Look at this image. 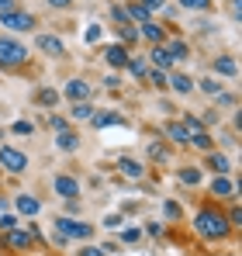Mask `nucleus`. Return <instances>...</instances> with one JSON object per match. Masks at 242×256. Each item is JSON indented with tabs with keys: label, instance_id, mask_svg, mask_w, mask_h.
Instances as JSON below:
<instances>
[{
	"label": "nucleus",
	"instance_id": "e433bc0d",
	"mask_svg": "<svg viewBox=\"0 0 242 256\" xmlns=\"http://www.w3.org/2000/svg\"><path fill=\"white\" fill-rule=\"evenodd\" d=\"M149 80H152V86H166V73H162V70H152Z\"/></svg>",
	"mask_w": 242,
	"mask_h": 256
},
{
	"label": "nucleus",
	"instance_id": "58836bf2",
	"mask_svg": "<svg viewBox=\"0 0 242 256\" xmlns=\"http://www.w3.org/2000/svg\"><path fill=\"white\" fill-rule=\"evenodd\" d=\"M138 236H142L138 228H124V232H121V239H124V242H138Z\"/></svg>",
	"mask_w": 242,
	"mask_h": 256
},
{
	"label": "nucleus",
	"instance_id": "9b49d317",
	"mask_svg": "<svg viewBox=\"0 0 242 256\" xmlns=\"http://www.w3.org/2000/svg\"><path fill=\"white\" fill-rule=\"evenodd\" d=\"M66 97H70V100H86V97H90V84L70 80V84H66Z\"/></svg>",
	"mask_w": 242,
	"mask_h": 256
},
{
	"label": "nucleus",
	"instance_id": "412c9836",
	"mask_svg": "<svg viewBox=\"0 0 242 256\" xmlns=\"http://www.w3.org/2000/svg\"><path fill=\"white\" fill-rule=\"evenodd\" d=\"M187 146H194V149H204V152H211V135H208V132H190V142H187Z\"/></svg>",
	"mask_w": 242,
	"mask_h": 256
},
{
	"label": "nucleus",
	"instance_id": "bb28decb",
	"mask_svg": "<svg viewBox=\"0 0 242 256\" xmlns=\"http://www.w3.org/2000/svg\"><path fill=\"white\" fill-rule=\"evenodd\" d=\"M118 35H121V42H138V28L135 24H121Z\"/></svg>",
	"mask_w": 242,
	"mask_h": 256
},
{
	"label": "nucleus",
	"instance_id": "9d476101",
	"mask_svg": "<svg viewBox=\"0 0 242 256\" xmlns=\"http://www.w3.org/2000/svg\"><path fill=\"white\" fill-rule=\"evenodd\" d=\"M7 246L10 250H28L32 246V236L21 232V228H7Z\"/></svg>",
	"mask_w": 242,
	"mask_h": 256
},
{
	"label": "nucleus",
	"instance_id": "b1692460",
	"mask_svg": "<svg viewBox=\"0 0 242 256\" xmlns=\"http://www.w3.org/2000/svg\"><path fill=\"white\" fill-rule=\"evenodd\" d=\"M124 70H128L132 76H146V73H149V66H146V59H128V62H124Z\"/></svg>",
	"mask_w": 242,
	"mask_h": 256
},
{
	"label": "nucleus",
	"instance_id": "ea45409f",
	"mask_svg": "<svg viewBox=\"0 0 242 256\" xmlns=\"http://www.w3.org/2000/svg\"><path fill=\"white\" fill-rule=\"evenodd\" d=\"M104 228H121V214H108L104 218Z\"/></svg>",
	"mask_w": 242,
	"mask_h": 256
},
{
	"label": "nucleus",
	"instance_id": "2f4dec72",
	"mask_svg": "<svg viewBox=\"0 0 242 256\" xmlns=\"http://www.w3.org/2000/svg\"><path fill=\"white\" fill-rule=\"evenodd\" d=\"M90 122H94V125H97V128H108V125H114L118 118H114V114H94Z\"/></svg>",
	"mask_w": 242,
	"mask_h": 256
},
{
	"label": "nucleus",
	"instance_id": "6e6552de",
	"mask_svg": "<svg viewBox=\"0 0 242 256\" xmlns=\"http://www.w3.org/2000/svg\"><path fill=\"white\" fill-rule=\"evenodd\" d=\"M211 194H218V198H232V194H236V184H232L225 173H214V180H211Z\"/></svg>",
	"mask_w": 242,
	"mask_h": 256
},
{
	"label": "nucleus",
	"instance_id": "dca6fc26",
	"mask_svg": "<svg viewBox=\"0 0 242 256\" xmlns=\"http://www.w3.org/2000/svg\"><path fill=\"white\" fill-rule=\"evenodd\" d=\"M14 204H18V212H21V214H38V208H42L32 194H18V201H14Z\"/></svg>",
	"mask_w": 242,
	"mask_h": 256
},
{
	"label": "nucleus",
	"instance_id": "7c9ffc66",
	"mask_svg": "<svg viewBox=\"0 0 242 256\" xmlns=\"http://www.w3.org/2000/svg\"><path fill=\"white\" fill-rule=\"evenodd\" d=\"M201 90L211 94V97H218V94H222V84H218V80H201Z\"/></svg>",
	"mask_w": 242,
	"mask_h": 256
},
{
	"label": "nucleus",
	"instance_id": "39448f33",
	"mask_svg": "<svg viewBox=\"0 0 242 256\" xmlns=\"http://www.w3.org/2000/svg\"><path fill=\"white\" fill-rule=\"evenodd\" d=\"M56 228L70 239H90V225L86 222H76V218H56Z\"/></svg>",
	"mask_w": 242,
	"mask_h": 256
},
{
	"label": "nucleus",
	"instance_id": "a878e982",
	"mask_svg": "<svg viewBox=\"0 0 242 256\" xmlns=\"http://www.w3.org/2000/svg\"><path fill=\"white\" fill-rule=\"evenodd\" d=\"M166 48H170V56H173V59H187V52H190L187 42H180V38H176V42H170Z\"/></svg>",
	"mask_w": 242,
	"mask_h": 256
},
{
	"label": "nucleus",
	"instance_id": "473e14b6",
	"mask_svg": "<svg viewBox=\"0 0 242 256\" xmlns=\"http://www.w3.org/2000/svg\"><path fill=\"white\" fill-rule=\"evenodd\" d=\"M180 4H184L187 10H208V4H211V0H180Z\"/></svg>",
	"mask_w": 242,
	"mask_h": 256
},
{
	"label": "nucleus",
	"instance_id": "5701e85b",
	"mask_svg": "<svg viewBox=\"0 0 242 256\" xmlns=\"http://www.w3.org/2000/svg\"><path fill=\"white\" fill-rule=\"evenodd\" d=\"M138 35H146V38H149V42H156V45L162 42V28H160V24H152V21H146V24H142V32H138Z\"/></svg>",
	"mask_w": 242,
	"mask_h": 256
},
{
	"label": "nucleus",
	"instance_id": "f3484780",
	"mask_svg": "<svg viewBox=\"0 0 242 256\" xmlns=\"http://www.w3.org/2000/svg\"><path fill=\"white\" fill-rule=\"evenodd\" d=\"M118 166H121V173H124V176H135V180H138V176L146 173V166H142L138 160H132V156H124V160H121Z\"/></svg>",
	"mask_w": 242,
	"mask_h": 256
},
{
	"label": "nucleus",
	"instance_id": "a18cd8bd",
	"mask_svg": "<svg viewBox=\"0 0 242 256\" xmlns=\"http://www.w3.org/2000/svg\"><path fill=\"white\" fill-rule=\"evenodd\" d=\"M70 4H73V0H48V7H59V10H62V7H70Z\"/></svg>",
	"mask_w": 242,
	"mask_h": 256
},
{
	"label": "nucleus",
	"instance_id": "72a5a7b5",
	"mask_svg": "<svg viewBox=\"0 0 242 256\" xmlns=\"http://www.w3.org/2000/svg\"><path fill=\"white\" fill-rule=\"evenodd\" d=\"M162 212H166V218H180V204H176V201H166V204H162Z\"/></svg>",
	"mask_w": 242,
	"mask_h": 256
},
{
	"label": "nucleus",
	"instance_id": "a211bd4d",
	"mask_svg": "<svg viewBox=\"0 0 242 256\" xmlns=\"http://www.w3.org/2000/svg\"><path fill=\"white\" fill-rule=\"evenodd\" d=\"M76 122H90L94 118V108H90V100H73V111H70Z\"/></svg>",
	"mask_w": 242,
	"mask_h": 256
},
{
	"label": "nucleus",
	"instance_id": "1a4fd4ad",
	"mask_svg": "<svg viewBox=\"0 0 242 256\" xmlns=\"http://www.w3.org/2000/svg\"><path fill=\"white\" fill-rule=\"evenodd\" d=\"M214 73H218V76H236V73H239V62H236L232 56H218V59H214Z\"/></svg>",
	"mask_w": 242,
	"mask_h": 256
},
{
	"label": "nucleus",
	"instance_id": "0eeeda50",
	"mask_svg": "<svg viewBox=\"0 0 242 256\" xmlns=\"http://www.w3.org/2000/svg\"><path fill=\"white\" fill-rule=\"evenodd\" d=\"M38 48L45 52V56H56V59H59V56H66V45L59 42L56 35H38Z\"/></svg>",
	"mask_w": 242,
	"mask_h": 256
},
{
	"label": "nucleus",
	"instance_id": "a19ab883",
	"mask_svg": "<svg viewBox=\"0 0 242 256\" xmlns=\"http://www.w3.org/2000/svg\"><path fill=\"white\" fill-rule=\"evenodd\" d=\"M138 4H142L146 10H160V7H162V4H166V0H138Z\"/></svg>",
	"mask_w": 242,
	"mask_h": 256
},
{
	"label": "nucleus",
	"instance_id": "2eb2a0df",
	"mask_svg": "<svg viewBox=\"0 0 242 256\" xmlns=\"http://www.w3.org/2000/svg\"><path fill=\"white\" fill-rule=\"evenodd\" d=\"M56 146H59L62 152H73V149L80 146V135H76V132H66V128H62V132H59V138H56Z\"/></svg>",
	"mask_w": 242,
	"mask_h": 256
},
{
	"label": "nucleus",
	"instance_id": "f704fd0d",
	"mask_svg": "<svg viewBox=\"0 0 242 256\" xmlns=\"http://www.w3.org/2000/svg\"><path fill=\"white\" fill-rule=\"evenodd\" d=\"M80 256H108V250H104V246H83Z\"/></svg>",
	"mask_w": 242,
	"mask_h": 256
},
{
	"label": "nucleus",
	"instance_id": "4c0bfd02",
	"mask_svg": "<svg viewBox=\"0 0 242 256\" xmlns=\"http://www.w3.org/2000/svg\"><path fill=\"white\" fill-rule=\"evenodd\" d=\"M48 128L62 132V128H66V118H59V114H48Z\"/></svg>",
	"mask_w": 242,
	"mask_h": 256
},
{
	"label": "nucleus",
	"instance_id": "aec40b11",
	"mask_svg": "<svg viewBox=\"0 0 242 256\" xmlns=\"http://www.w3.org/2000/svg\"><path fill=\"white\" fill-rule=\"evenodd\" d=\"M208 170H214V173H228V170H232V163H228V160H225L222 152H211V156H208Z\"/></svg>",
	"mask_w": 242,
	"mask_h": 256
},
{
	"label": "nucleus",
	"instance_id": "6ab92c4d",
	"mask_svg": "<svg viewBox=\"0 0 242 256\" xmlns=\"http://www.w3.org/2000/svg\"><path fill=\"white\" fill-rule=\"evenodd\" d=\"M152 62H156V66H162V70H170V66H173V56H170V48H166L162 42L152 48Z\"/></svg>",
	"mask_w": 242,
	"mask_h": 256
},
{
	"label": "nucleus",
	"instance_id": "393cba45",
	"mask_svg": "<svg viewBox=\"0 0 242 256\" xmlns=\"http://www.w3.org/2000/svg\"><path fill=\"white\" fill-rule=\"evenodd\" d=\"M38 104L42 108H56V104H59V94L45 86V90H38Z\"/></svg>",
	"mask_w": 242,
	"mask_h": 256
},
{
	"label": "nucleus",
	"instance_id": "c9c22d12",
	"mask_svg": "<svg viewBox=\"0 0 242 256\" xmlns=\"http://www.w3.org/2000/svg\"><path fill=\"white\" fill-rule=\"evenodd\" d=\"M218 104H222V108H236L239 100H236V94H218Z\"/></svg>",
	"mask_w": 242,
	"mask_h": 256
},
{
	"label": "nucleus",
	"instance_id": "7ed1b4c3",
	"mask_svg": "<svg viewBox=\"0 0 242 256\" xmlns=\"http://www.w3.org/2000/svg\"><path fill=\"white\" fill-rule=\"evenodd\" d=\"M0 166H7L10 173H24L28 170V156L10 149V146H0Z\"/></svg>",
	"mask_w": 242,
	"mask_h": 256
},
{
	"label": "nucleus",
	"instance_id": "4be33fe9",
	"mask_svg": "<svg viewBox=\"0 0 242 256\" xmlns=\"http://www.w3.org/2000/svg\"><path fill=\"white\" fill-rule=\"evenodd\" d=\"M124 14H128V18H132V21H142V24H146V21H149V14H152V10H146V7H142V4H135V0H132V4H128V10H124Z\"/></svg>",
	"mask_w": 242,
	"mask_h": 256
},
{
	"label": "nucleus",
	"instance_id": "c85d7f7f",
	"mask_svg": "<svg viewBox=\"0 0 242 256\" xmlns=\"http://www.w3.org/2000/svg\"><path fill=\"white\" fill-rule=\"evenodd\" d=\"M100 38H104V28H100V24H90V28H86V42L97 45Z\"/></svg>",
	"mask_w": 242,
	"mask_h": 256
},
{
	"label": "nucleus",
	"instance_id": "20e7f679",
	"mask_svg": "<svg viewBox=\"0 0 242 256\" xmlns=\"http://www.w3.org/2000/svg\"><path fill=\"white\" fill-rule=\"evenodd\" d=\"M0 24L10 28V32H28V28L35 24V18L24 14V10H4V14H0Z\"/></svg>",
	"mask_w": 242,
	"mask_h": 256
},
{
	"label": "nucleus",
	"instance_id": "c03bdc74",
	"mask_svg": "<svg viewBox=\"0 0 242 256\" xmlns=\"http://www.w3.org/2000/svg\"><path fill=\"white\" fill-rule=\"evenodd\" d=\"M111 14H114V21H121V24H124V21H128V14H124V10H121V7H114V10H111Z\"/></svg>",
	"mask_w": 242,
	"mask_h": 256
},
{
	"label": "nucleus",
	"instance_id": "49530a36",
	"mask_svg": "<svg viewBox=\"0 0 242 256\" xmlns=\"http://www.w3.org/2000/svg\"><path fill=\"white\" fill-rule=\"evenodd\" d=\"M4 10H14V0H0V14Z\"/></svg>",
	"mask_w": 242,
	"mask_h": 256
},
{
	"label": "nucleus",
	"instance_id": "f03ea898",
	"mask_svg": "<svg viewBox=\"0 0 242 256\" xmlns=\"http://www.w3.org/2000/svg\"><path fill=\"white\" fill-rule=\"evenodd\" d=\"M28 62V48L18 42V38H0V66L7 70H18Z\"/></svg>",
	"mask_w": 242,
	"mask_h": 256
},
{
	"label": "nucleus",
	"instance_id": "f8f14e48",
	"mask_svg": "<svg viewBox=\"0 0 242 256\" xmlns=\"http://www.w3.org/2000/svg\"><path fill=\"white\" fill-rule=\"evenodd\" d=\"M104 59H108L111 66H124V62H128V48H124V45H108V48H104Z\"/></svg>",
	"mask_w": 242,
	"mask_h": 256
},
{
	"label": "nucleus",
	"instance_id": "f257e3e1",
	"mask_svg": "<svg viewBox=\"0 0 242 256\" xmlns=\"http://www.w3.org/2000/svg\"><path fill=\"white\" fill-rule=\"evenodd\" d=\"M194 228L201 232L204 239H225L232 225L225 222V214H218L214 208H204V212H198V218H194Z\"/></svg>",
	"mask_w": 242,
	"mask_h": 256
},
{
	"label": "nucleus",
	"instance_id": "423d86ee",
	"mask_svg": "<svg viewBox=\"0 0 242 256\" xmlns=\"http://www.w3.org/2000/svg\"><path fill=\"white\" fill-rule=\"evenodd\" d=\"M52 190H56L59 198H66V201H70V198H76V194H80V184H76L73 176H66V173H59V176L52 180Z\"/></svg>",
	"mask_w": 242,
	"mask_h": 256
},
{
	"label": "nucleus",
	"instance_id": "79ce46f5",
	"mask_svg": "<svg viewBox=\"0 0 242 256\" xmlns=\"http://www.w3.org/2000/svg\"><path fill=\"white\" fill-rule=\"evenodd\" d=\"M149 156H152V160H166V149H162V146H149Z\"/></svg>",
	"mask_w": 242,
	"mask_h": 256
},
{
	"label": "nucleus",
	"instance_id": "37998d69",
	"mask_svg": "<svg viewBox=\"0 0 242 256\" xmlns=\"http://www.w3.org/2000/svg\"><path fill=\"white\" fill-rule=\"evenodd\" d=\"M14 225H18L14 214H4V218H0V228H14Z\"/></svg>",
	"mask_w": 242,
	"mask_h": 256
},
{
	"label": "nucleus",
	"instance_id": "c756f323",
	"mask_svg": "<svg viewBox=\"0 0 242 256\" xmlns=\"http://www.w3.org/2000/svg\"><path fill=\"white\" fill-rule=\"evenodd\" d=\"M10 132H14V135H32V132H35V125H32V122H14V125H10Z\"/></svg>",
	"mask_w": 242,
	"mask_h": 256
},
{
	"label": "nucleus",
	"instance_id": "4468645a",
	"mask_svg": "<svg viewBox=\"0 0 242 256\" xmlns=\"http://www.w3.org/2000/svg\"><path fill=\"white\" fill-rule=\"evenodd\" d=\"M166 135H170L176 146H187V142H190V132L180 125V122H170V125H166Z\"/></svg>",
	"mask_w": 242,
	"mask_h": 256
},
{
	"label": "nucleus",
	"instance_id": "cd10ccee",
	"mask_svg": "<svg viewBox=\"0 0 242 256\" xmlns=\"http://www.w3.org/2000/svg\"><path fill=\"white\" fill-rule=\"evenodd\" d=\"M180 180L194 187V184H201V170H198V166H190V170H180Z\"/></svg>",
	"mask_w": 242,
	"mask_h": 256
},
{
	"label": "nucleus",
	"instance_id": "ddd939ff",
	"mask_svg": "<svg viewBox=\"0 0 242 256\" xmlns=\"http://www.w3.org/2000/svg\"><path fill=\"white\" fill-rule=\"evenodd\" d=\"M166 86H173L176 94H190V90H194V84H190L187 73H173V76H166Z\"/></svg>",
	"mask_w": 242,
	"mask_h": 256
}]
</instances>
